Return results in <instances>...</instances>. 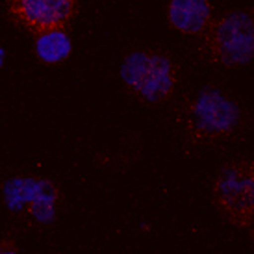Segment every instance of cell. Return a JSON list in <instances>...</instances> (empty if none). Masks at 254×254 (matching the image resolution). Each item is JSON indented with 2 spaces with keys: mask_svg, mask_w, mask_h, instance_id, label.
<instances>
[{
  "mask_svg": "<svg viewBox=\"0 0 254 254\" xmlns=\"http://www.w3.org/2000/svg\"><path fill=\"white\" fill-rule=\"evenodd\" d=\"M182 127L188 141L195 147L230 139L243 127L238 102L219 89L195 93L182 110Z\"/></svg>",
  "mask_w": 254,
  "mask_h": 254,
  "instance_id": "cell-1",
  "label": "cell"
},
{
  "mask_svg": "<svg viewBox=\"0 0 254 254\" xmlns=\"http://www.w3.org/2000/svg\"><path fill=\"white\" fill-rule=\"evenodd\" d=\"M200 54L215 65L241 67L254 56V21L251 11H230L206 26L198 41Z\"/></svg>",
  "mask_w": 254,
  "mask_h": 254,
  "instance_id": "cell-2",
  "label": "cell"
},
{
  "mask_svg": "<svg viewBox=\"0 0 254 254\" xmlns=\"http://www.w3.org/2000/svg\"><path fill=\"white\" fill-rule=\"evenodd\" d=\"M121 80L145 104H160L173 97L178 67L173 58L156 50H134L121 64Z\"/></svg>",
  "mask_w": 254,
  "mask_h": 254,
  "instance_id": "cell-3",
  "label": "cell"
},
{
  "mask_svg": "<svg viewBox=\"0 0 254 254\" xmlns=\"http://www.w3.org/2000/svg\"><path fill=\"white\" fill-rule=\"evenodd\" d=\"M212 197L230 225L249 230L254 219V163L240 160L225 165L212 184Z\"/></svg>",
  "mask_w": 254,
  "mask_h": 254,
  "instance_id": "cell-4",
  "label": "cell"
},
{
  "mask_svg": "<svg viewBox=\"0 0 254 254\" xmlns=\"http://www.w3.org/2000/svg\"><path fill=\"white\" fill-rule=\"evenodd\" d=\"M2 200L28 225H49L56 219L60 190L49 178L13 177L2 186Z\"/></svg>",
  "mask_w": 254,
  "mask_h": 254,
  "instance_id": "cell-5",
  "label": "cell"
},
{
  "mask_svg": "<svg viewBox=\"0 0 254 254\" xmlns=\"http://www.w3.org/2000/svg\"><path fill=\"white\" fill-rule=\"evenodd\" d=\"M9 13L30 34L65 28L76 13V0H9Z\"/></svg>",
  "mask_w": 254,
  "mask_h": 254,
  "instance_id": "cell-6",
  "label": "cell"
},
{
  "mask_svg": "<svg viewBox=\"0 0 254 254\" xmlns=\"http://www.w3.org/2000/svg\"><path fill=\"white\" fill-rule=\"evenodd\" d=\"M167 19L178 32L200 36L213 19L212 6L208 0H169Z\"/></svg>",
  "mask_w": 254,
  "mask_h": 254,
  "instance_id": "cell-7",
  "label": "cell"
},
{
  "mask_svg": "<svg viewBox=\"0 0 254 254\" xmlns=\"http://www.w3.org/2000/svg\"><path fill=\"white\" fill-rule=\"evenodd\" d=\"M72 43L64 28H54L36 36V54L43 64H62L71 56Z\"/></svg>",
  "mask_w": 254,
  "mask_h": 254,
  "instance_id": "cell-8",
  "label": "cell"
},
{
  "mask_svg": "<svg viewBox=\"0 0 254 254\" xmlns=\"http://www.w3.org/2000/svg\"><path fill=\"white\" fill-rule=\"evenodd\" d=\"M0 253H6V254L17 253V245L11 243V241H2L0 243Z\"/></svg>",
  "mask_w": 254,
  "mask_h": 254,
  "instance_id": "cell-9",
  "label": "cell"
},
{
  "mask_svg": "<svg viewBox=\"0 0 254 254\" xmlns=\"http://www.w3.org/2000/svg\"><path fill=\"white\" fill-rule=\"evenodd\" d=\"M4 60H6V54H4V49H2V45H0V69L4 67Z\"/></svg>",
  "mask_w": 254,
  "mask_h": 254,
  "instance_id": "cell-10",
  "label": "cell"
}]
</instances>
